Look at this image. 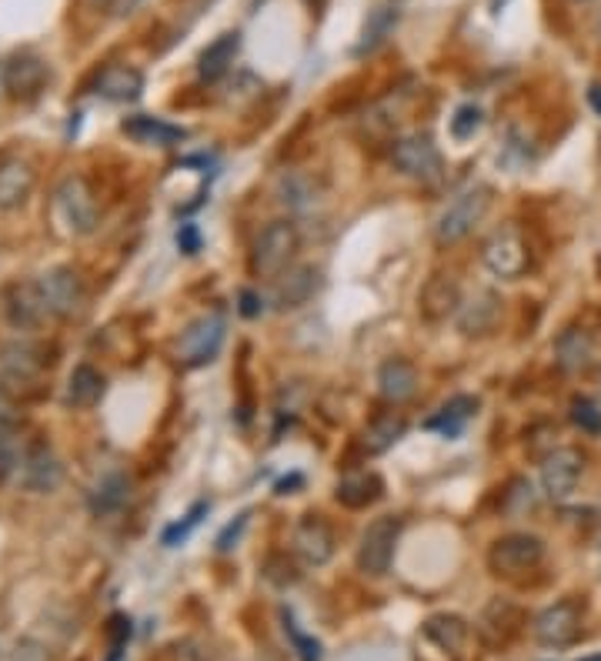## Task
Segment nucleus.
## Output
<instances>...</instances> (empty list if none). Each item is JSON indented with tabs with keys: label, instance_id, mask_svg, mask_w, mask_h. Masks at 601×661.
<instances>
[{
	"label": "nucleus",
	"instance_id": "obj_1",
	"mask_svg": "<svg viewBox=\"0 0 601 661\" xmlns=\"http://www.w3.org/2000/svg\"><path fill=\"white\" fill-rule=\"evenodd\" d=\"M488 207H491V187L475 184V187L462 190V194L438 214V220H435V238H438V245H458V241H465V238L481 225V220H485Z\"/></svg>",
	"mask_w": 601,
	"mask_h": 661
},
{
	"label": "nucleus",
	"instance_id": "obj_2",
	"mask_svg": "<svg viewBox=\"0 0 601 661\" xmlns=\"http://www.w3.org/2000/svg\"><path fill=\"white\" fill-rule=\"evenodd\" d=\"M298 248H301V238H298V228L291 225V220H271V225L255 241L251 271L258 278H281L291 268Z\"/></svg>",
	"mask_w": 601,
	"mask_h": 661
},
{
	"label": "nucleus",
	"instance_id": "obj_3",
	"mask_svg": "<svg viewBox=\"0 0 601 661\" xmlns=\"http://www.w3.org/2000/svg\"><path fill=\"white\" fill-rule=\"evenodd\" d=\"M397 538H401V518L397 515H381L374 518L358 541V571L367 578H384L391 571L394 551H397Z\"/></svg>",
	"mask_w": 601,
	"mask_h": 661
},
{
	"label": "nucleus",
	"instance_id": "obj_4",
	"mask_svg": "<svg viewBox=\"0 0 601 661\" xmlns=\"http://www.w3.org/2000/svg\"><path fill=\"white\" fill-rule=\"evenodd\" d=\"M391 161H394V167H397L401 174L412 177V180H422V184L438 180V177H442V167H445L435 137H432V134H422V131L397 137L394 147H391Z\"/></svg>",
	"mask_w": 601,
	"mask_h": 661
},
{
	"label": "nucleus",
	"instance_id": "obj_5",
	"mask_svg": "<svg viewBox=\"0 0 601 661\" xmlns=\"http://www.w3.org/2000/svg\"><path fill=\"white\" fill-rule=\"evenodd\" d=\"M225 334H228V321L225 314L218 311H208V314H200L194 324H187V331L180 334L177 341V358L180 364L187 368H205L218 358L221 344H225Z\"/></svg>",
	"mask_w": 601,
	"mask_h": 661
},
{
	"label": "nucleus",
	"instance_id": "obj_6",
	"mask_svg": "<svg viewBox=\"0 0 601 661\" xmlns=\"http://www.w3.org/2000/svg\"><path fill=\"white\" fill-rule=\"evenodd\" d=\"M545 558V541L528 531H511L498 538L488 551V568L501 578H518L525 571H535Z\"/></svg>",
	"mask_w": 601,
	"mask_h": 661
},
{
	"label": "nucleus",
	"instance_id": "obj_7",
	"mask_svg": "<svg viewBox=\"0 0 601 661\" xmlns=\"http://www.w3.org/2000/svg\"><path fill=\"white\" fill-rule=\"evenodd\" d=\"M485 268L501 281H518L528 271V241L515 225L498 228L481 248Z\"/></svg>",
	"mask_w": 601,
	"mask_h": 661
},
{
	"label": "nucleus",
	"instance_id": "obj_8",
	"mask_svg": "<svg viewBox=\"0 0 601 661\" xmlns=\"http://www.w3.org/2000/svg\"><path fill=\"white\" fill-rule=\"evenodd\" d=\"M54 197H58V214L71 235H91L97 228V220H101L97 197L91 194L84 177H68Z\"/></svg>",
	"mask_w": 601,
	"mask_h": 661
},
{
	"label": "nucleus",
	"instance_id": "obj_9",
	"mask_svg": "<svg viewBox=\"0 0 601 661\" xmlns=\"http://www.w3.org/2000/svg\"><path fill=\"white\" fill-rule=\"evenodd\" d=\"M38 291L48 304V314H54V318H77L87 301L84 281L71 268H51L48 275H41Z\"/></svg>",
	"mask_w": 601,
	"mask_h": 661
},
{
	"label": "nucleus",
	"instance_id": "obj_10",
	"mask_svg": "<svg viewBox=\"0 0 601 661\" xmlns=\"http://www.w3.org/2000/svg\"><path fill=\"white\" fill-rule=\"evenodd\" d=\"M468 641V624L458 614H435L422 624L418 634V661H425L428 654H442L445 661H455L462 654Z\"/></svg>",
	"mask_w": 601,
	"mask_h": 661
},
{
	"label": "nucleus",
	"instance_id": "obj_11",
	"mask_svg": "<svg viewBox=\"0 0 601 661\" xmlns=\"http://www.w3.org/2000/svg\"><path fill=\"white\" fill-rule=\"evenodd\" d=\"M64 482V465L61 458L54 455V448L48 441H34L31 448H24V458H21V485L34 495H51L58 492Z\"/></svg>",
	"mask_w": 601,
	"mask_h": 661
},
{
	"label": "nucleus",
	"instance_id": "obj_12",
	"mask_svg": "<svg viewBox=\"0 0 601 661\" xmlns=\"http://www.w3.org/2000/svg\"><path fill=\"white\" fill-rule=\"evenodd\" d=\"M584 475V455L578 448H555L541 465V488L551 502H564Z\"/></svg>",
	"mask_w": 601,
	"mask_h": 661
},
{
	"label": "nucleus",
	"instance_id": "obj_13",
	"mask_svg": "<svg viewBox=\"0 0 601 661\" xmlns=\"http://www.w3.org/2000/svg\"><path fill=\"white\" fill-rule=\"evenodd\" d=\"M581 634V605L564 598L548 605L538 618H535V638L548 648H564Z\"/></svg>",
	"mask_w": 601,
	"mask_h": 661
},
{
	"label": "nucleus",
	"instance_id": "obj_14",
	"mask_svg": "<svg viewBox=\"0 0 601 661\" xmlns=\"http://www.w3.org/2000/svg\"><path fill=\"white\" fill-rule=\"evenodd\" d=\"M298 558L311 568H321L334 558V531L321 515H304L294 525V538H291Z\"/></svg>",
	"mask_w": 601,
	"mask_h": 661
},
{
	"label": "nucleus",
	"instance_id": "obj_15",
	"mask_svg": "<svg viewBox=\"0 0 601 661\" xmlns=\"http://www.w3.org/2000/svg\"><path fill=\"white\" fill-rule=\"evenodd\" d=\"M501 314H505L501 298L495 291H478L475 298L462 301V308H458V331L465 338H485V334H491L498 328Z\"/></svg>",
	"mask_w": 601,
	"mask_h": 661
},
{
	"label": "nucleus",
	"instance_id": "obj_16",
	"mask_svg": "<svg viewBox=\"0 0 601 661\" xmlns=\"http://www.w3.org/2000/svg\"><path fill=\"white\" fill-rule=\"evenodd\" d=\"M318 288H321V271L311 265H294L274 285V304L281 311H294V308L308 304L318 295Z\"/></svg>",
	"mask_w": 601,
	"mask_h": 661
},
{
	"label": "nucleus",
	"instance_id": "obj_17",
	"mask_svg": "<svg viewBox=\"0 0 601 661\" xmlns=\"http://www.w3.org/2000/svg\"><path fill=\"white\" fill-rule=\"evenodd\" d=\"M377 394L387 404H405L418 394V371L405 358H387L377 368Z\"/></svg>",
	"mask_w": 601,
	"mask_h": 661
},
{
	"label": "nucleus",
	"instance_id": "obj_18",
	"mask_svg": "<svg viewBox=\"0 0 601 661\" xmlns=\"http://www.w3.org/2000/svg\"><path fill=\"white\" fill-rule=\"evenodd\" d=\"M48 81V64L34 54H21L14 61H8L4 68V91L14 97V101H28L34 97Z\"/></svg>",
	"mask_w": 601,
	"mask_h": 661
},
{
	"label": "nucleus",
	"instance_id": "obj_19",
	"mask_svg": "<svg viewBox=\"0 0 601 661\" xmlns=\"http://www.w3.org/2000/svg\"><path fill=\"white\" fill-rule=\"evenodd\" d=\"M4 314L14 328L21 331H31L38 328L44 318H48V304L38 291V285H14L8 295H4Z\"/></svg>",
	"mask_w": 601,
	"mask_h": 661
},
{
	"label": "nucleus",
	"instance_id": "obj_20",
	"mask_svg": "<svg viewBox=\"0 0 601 661\" xmlns=\"http://www.w3.org/2000/svg\"><path fill=\"white\" fill-rule=\"evenodd\" d=\"M34 190V171L21 157L0 161V210H14L21 207Z\"/></svg>",
	"mask_w": 601,
	"mask_h": 661
},
{
	"label": "nucleus",
	"instance_id": "obj_21",
	"mask_svg": "<svg viewBox=\"0 0 601 661\" xmlns=\"http://www.w3.org/2000/svg\"><path fill=\"white\" fill-rule=\"evenodd\" d=\"M405 431H408L405 414L384 411V414H377V417L367 421V427H364V434H361V448H364L367 455H384V452H391V448L397 445L401 437H405Z\"/></svg>",
	"mask_w": 601,
	"mask_h": 661
},
{
	"label": "nucleus",
	"instance_id": "obj_22",
	"mask_svg": "<svg viewBox=\"0 0 601 661\" xmlns=\"http://www.w3.org/2000/svg\"><path fill=\"white\" fill-rule=\"evenodd\" d=\"M594 358V341L584 328H564L555 341V364L564 374H578L591 364Z\"/></svg>",
	"mask_w": 601,
	"mask_h": 661
},
{
	"label": "nucleus",
	"instance_id": "obj_23",
	"mask_svg": "<svg viewBox=\"0 0 601 661\" xmlns=\"http://www.w3.org/2000/svg\"><path fill=\"white\" fill-rule=\"evenodd\" d=\"M131 502V478L124 472H107L97 478V485L87 495V505L97 518H111L117 515L124 505Z\"/></svg>",
	"mask_w": 601,
	"mask_h": 661
},
{
	"label": "nucleus",
	"instance_id": "obj_24",
	"mask_svg": "<svg viewBox=\"0 0 601 661\" xmlns=\"http://www.w3.org/2000/svg\"><path fill=\"white\" fill-rule=\"evenodd\" d=\"M238 51H241V34H238V31H228V34H221L215 44H208L205 54H200V61H197L200 81H208V84L221 81V78L235 68Z\"/></svg>",
	"mask_w": 601,
	"mask_h": 661
},
{
	"label": "nucleus",
	"instance_id": "obj_25",
	"mask_svg": "<svg viewBox=\"0 0 601 661\" xmlns=\"http://www.w3.org/2000/svg\"><path fill=\"white\" fill-rule=\"evenodd\" d=\"M422 314L428 318V321H445V318H452V314H458V308H462V291H458V285L452 281V278H445V275H435L425 288H422Z\"/></svg>",
	"mask_w": 601,
	"mask_h": 661
},
{
	"label": "nucleus",
	"instance_id": "obj_26",
	"mask_svg": "<svg viewBox=\"0 0 601 661\" xmlns=\"http://www.w3.org/2000/svg\"><path fill=\"white\" fill-rule=\"evenodd\" d=\"M48 358L44 348L34 341H11L4 351H0V368H4L14 381H31L44 371Z\"/></svg>",
	"mask_w": 601,
	"mask_h": 661
},
{
	"label": "nucleus",
	"instance_id": "obj_27",
	"mask_svg": "<svg viewBox=\"0 0 601 661\" xmlns=\"http://www.w3.org/2000/svg\"><path fill=\"white\" fill-rule=\"evenodd\" d=\"M141 91H144V78H141V71H134L127 64H111L97 74V94L107 101L127 104V101H137Z\"/></svg>",
	"mask_w": 601,
	"mask_h": 661
},
{
	"label": "nucleus",
	"instance_id": "obj_28",
	"mask_svg": "<svg viewBox=\"0 0 601 661\" xmlns=\"http://www.w3.org/2000/svg\"><path fill=\"white\" fill-rule=\"evenodd\" d=\"M475 414H478V397L458 394V397L445 401V404L425 421V427H428V431H438L442 437H458V434L465 431V424H468Z\"/></svg>",
	"mask_w": 601,
	"mask_h": 661
},
{
	"label": "nucleus",
	"instance_id": "obj_29",
	"mask_svg": "<svg viewBox=\"0 0 601 661\" xmlns=\"http://www.w3.org/2000/svg\"><path fill=\"white\" fill-rule=\"evenodd\" d=\"M124 134L134 137L137 144H157V147H174L187 137L184 127L177 124H167L160 117H147V114H134L124 121Z\"/></svg>",
	"mask_w": 601,
	"mask_h": 661
},
{
	"label": "nucleus",
	"instance_id": "obj_30",
	"mask_svg": "<svg viewBox=\"0 0 601 661\" xmlns=\"http://www.w3.org/2000/svg\"><path fill=\"white\" fill-rule=\"evenodd\" d=\"M381 495H384V482H381L374 472H351V475H344V478L338 482V488H334V498H338L344 508H354V512L374 505Z\"/></svg>",
	"mask_w": 601,
	"mask_h": 661
},
{
	"label": "nucleus",
	"instance_id": "obj_31",
	"mask_svg": "<svg viewBox=\"0 0 601 661\" xmlns=\"http://www.w3.org/2000/svg\"><path fill=\"white\" fill-rule=\"evenodd\" d=\"M274 194L294 214H304L318 204V184L304 171H284L274 184Z\"/></svg>",
	"mask_w": 601,
	"mask_h": 661
},
{
	"label": "nucleus",
	"instance_id": "obj_32",
	"mask_svg": "<svg viewBox=\"0 0 601 661\" xmlns=\"http://www.w3.org/2000/svg\"><path fill=\"white\" fill-rule=\"evenodd\" d=\"M104 388L107 381L94 364H77L68 378V401L74 407H94L104 397Z\"/></svg>",
	"mask_w": 601,
	"mask_h": 661
},
{
	"label": "nucleus",
	"instance_id": "obj_33",
	"mask_svg": "<svg viewBox=\"0 0 601 661\" xmlns=\"http://www.w3.org/2000/svg\"><path fill=\"white\" fill-rule=\"evenodd\" d=\"M394 24H397V11L394 8H377L367 18V24H364V38L358 44V54H371L374 48H381L387 41V34L394 31Z\"/></svg>",
	"mask_w": 601,
	"mask_h": 661
},
{
	"label": "nucleus",
	"instance_id": "obj_34",
	"mask_svg": "<svg viewBox=\"0 0 601 661\" xmlns=\"http://www.w3.org/2000/svg\"><path fill=\"white\" fill-rule=\"evenodd\" d=\"M21 445H18V434H14V424L0 421V485L11 482L14 472H21Z\"/></svg>",
	"mask_w": 601,
	"mask_h": 661
},
{
	"label": "nucleus",
	"instance_id": "obj_35",
	"mask_svg": "<svg viewBox=\"0 0 601 661\" xmlns=\"http://www.w3.org/2000/svg\"><path fill=\"white\" fill-rule=\"evenodd\" d=\"M485 124V111L478 104H462L452 117V137L455 141H472Z\"/></svg>",
	"mask_w": 601,
	"mask_h": 661
},
{
	"label": "nucleus",
	"instance_id": "obj_36",
	"mask_svg": "<svg viewBox=\"0 0 601 661\" xmlns=\"http://www.w3.org/2000/svg\"><path fill=\"white\" fill-rule=\"evenodd\" d=\"M208 512H211V505H208V502H197V505H194V508H190V512H187L180 521H174V525H170V528L160 535V541H164L167 548L180 545V541H184V538H187V535H190L197 525H200V518H205Z\"/></svg>",
	"mask_w": 601,
	"mask_h": 661
},
{
	"label": "nucleus",
	"instance_id": "obj_37",
	"mask_svg": "<svg viewBox=\"0 0 601 661\" xmlns=\"http://www.w3.org/2000/svg\"><path fill=\"white\" fill-rule=\"evenodd\" d=\"M571 421H574V427H581L584 434H601V407L594 404V401H588V397H578L574 404H571Z\"/></svg>",
	"mask_w": 601,
	"mask_h": 661
},
{
	"label": "nucleus",
	"instance_id": "obj_38",
	"mask_svg": "<svg viewBox=\"0 0 601 661\" xmlns=\"http://www.w3.org/2000/svg\"><path fill=\"white\" fill-rule=\"evenodd\" d=\"M284 631H288V638L294 641V648H298V654H301V661H321V644L311 638V634H304L301 628H298V621L284 611Z\"/></svg>",
	"mask_w": 601,
	"mask_h": 661
},
{
	"label": "nucleus",
	"instance_id": "obj_39",
	"mask_svg": "<svg viewBox=\"0 0 601 661\" xmlns=\"http://www.w3.org/2000/svg\"><path fill=\"white\" fill-rule=\"evenodd\" d=\"M531 505H535L531 485H528V482H515L511 492H508V498H505V508H508V512H525V508H531Z\"/></svg>",
	"mask_w": 601,
	"mask_h": 661
},
{
	"label": "nucleus",
	"instance_id": "obj_40",
	"mask_svg": "<svg viewBox=\"0 0 601 661\" xmlns=\"http://www.w3.org/2000/svg\"><path fill=\"white\" fill-rule=\"evenodd\" d=\"M248 512L245 515H238V521L235 525H228L225 531H221V538H218V551H231V548H238V541H241V531L248 528Z\"/></svg>",
	"mask_w": 601,
	"mask_h": 661
},
{
	"label": "nucleus",
	"instance_id": "obj_41",
	"mask_svg": "<svg viewBox=\"0 0 601 661\" xmlns=\"http://www.w3.org/2000/svg\"><path fill=\"white\" fill-rule=\"evenodd\" d=\"M11 661H48V648L28 638V641H21V644L14 648Z\"/></svg>",
	"mask_w": 601,
	"mask_h": 661
},
{
	"label": "nucleus",
	"instance_id": "obj_42",
	"mask_svg": "<svg viewBox=\"0 0 601 661\" xmlns=\"http://www.w3.org/2000/svg\"><path fill=\"white\" fill-rule=\"evenodd\" d=\"M177 248H180L184 255H197V251H200V235H197V228H194V225H184V228H180V235H177Z\"/></svg>",
	"mask_w": 601,
	"mask_h": 661
},
{
	"label": "nucleus",
	"instance_id": "obj_43",
	"mask_svg": "<svg viewBox=\"0 0 601 661\" xmlns=\"http://www.w3.org/2000/svg\"><path fill=\"white\" fill-rule=\"evenodd\" d=\"M261 311H265V308H261V298H258L255 291H245V295H241V314H245V318H258Z\"/></svg>",
	"mask_w": 601,
	"mask_h": 661
},
{
	"label": "nucleus",
	"instance_id": "obj_44",
	"mask_svg": "<svg viewBox=\"0 0 601 661\" xmlns=\"http://www.w3.org/2000/svg\"><path fill=\"white\" fill-rule=\"evenodd\" d=\"M81 8H84L87 14H107V11L114 8V0H81Z\"/></svg>",
	"mask_w": 601,
	"mask_h": 661
},
{
	"label": "nucleus",
	"instance_id": "obj_45",
	"mask_svg": "<svg viewBox=\"0 0 601 661\" xmlns=\"http://www.w3.org/2000/svg\"><path fill=\"white\" fill-rule=\"evenodd\" d=\"M0 421L14 424V404H11V397H8V391H4V388H0Z\"/></svg>",
	"mask_w": 601,
	"mask_h": 661
},
{
	"label": "nucleus",
	"instance_id": "obj_46",
	"mask_svg": "<svg viewBox=\"0 0 601 661\" xmlns=\"http://www.w3.org/2000/svg\"><path fill=\"white\" fill-rule=\"evenodd\" d=\"M594 38L601 41V14H598V21H594Z\"/></svg>",
	"mask_w": 601,
	"mask_h": 661
}]
</instances>
